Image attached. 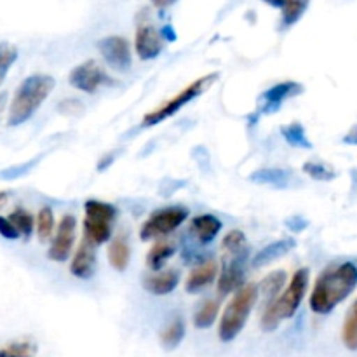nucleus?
Listing matches in <instances>:
<instances>
[{
	"mask_svg": "<svg viewBox=\"0 0 357 357\" xmlns=\"http://www.w3.org/2000/svg\"><path fill=\"white\" fill-rule=\"evenodd\" d=\"M357 288V265L354 261H342L330 265L321 272L314 282L309 305L314 314L326 316L337 309Z\"/></svg>",
	"mask_w": 357,
	"mask_h": 357,
	"instance_id": "1",
	"label": "nucleus"
},
{
	"mask_svg": "<svg viewBox=\"0 0 357 357\" xmlns=\"http://www.w3.org/2000/svg\"><path fill=\"white\" fill-rule=\"evenodd\" d=\"M54 86L56 80L51 75L35 73V75L26 77L14 94L9 115H7V124L21 126L23 122H26L38 110V107L47 100Z\"/></svg>",
	"mask_w": 357,
	"mask_h": 357,
	"instance_id": "2",
	"label": "nucleus"
},
{
	"mask_svg": "<svg viewBox=\"0 0 357 357\" xmlns=\"http://www.w3.org/2000/svg\"><path fill=\"white\" fill-rule=\"evenodd\" d=\"M307 286H309V268H298L293 274L288 288L279 295V298L272 300L271 303L265 305L264 316H261V330L271 333L281 326L282 321L291 319L302 305Z\"/></svg>",
	"mask_w": 357,
	"mask_h": 357,
	"instance_id": "3",
	"label": "nucleus"
},
{
	"mask_svg": "<svg viewBox=\"0 0 357 357\" xmlns=\"http://www.w3.org/2000/svg\"><path fill=\"white\" fill-rule=\"evenodd\" d=\"M258 295H260V291H258V286L255 282L244 284L237 289L234 298L230 300V303L222 314V321H220L218 328L220 340L229 344V342L236 340L239 337V333L246 326V321L250 317L251 310H253L255 303H257Z\"/></svg>",
	"mask_w": 357,
	"mask_h": 357,
	"instance_id": "4",
	"label": "nucleus"
},
{
	"mask_svg": "<svg viewBox=\"0 0 357 357\" xmlns=\"http://www.w3.org/2000/svg\"><path fill=\"white\" fill-rule=\"evenodd\" d=\"M218 77H220L218 72H213V73H208V75L201 77V79L194 80L192 84H188L185 89H181L178 94H174L171 100L164 101L162 105H159V107L153 108L152 112H149V114L143 117V122H142L143 128L157 126L162 121H166V119L173 117V115L178 114L185 105H188L192 100L201 96L206 89H209V87L218 80Z\"/></svg>",
	"mask_w": 357,
	"mask_h": 357,
	"instance_id": "5",
	"label": "nucleus"
},
{
	"mask_svg": "<svg viewBox=\"0 0 357 357\" xmlns=\"http://www.w3.org/2000/svg\"><path fill=\"white\" fill-rule=\"evenodd\" d=\"M84 237L94 243L96 246L105 244L112 237V225L117 218V209L108 202L89 199L84 204Z\"/></svg>",
	"mask_w": 357,
	"mask_h": 357,
	"instance_id": "6",
	"label": "nucleus"
},
{
	"mask_svg": "<svg viewBox=\"0 0 357 357\" xmlns=\"http://www.w3.org/2000/svg\"><path fill=\"white\" fill-rule=\"evenodd\" d=\"M188 218V209L183 206H171V208L157 209L153 211L139 229L142 241L159 239L174 232L185 220Z\"/></svg>",
	"mask_w": 357,
	"mask_h": 357,
	"instance_id": "7",
	"label": "nucleus"
},
{
	"mask_svg": "<svg viewBox=\"0 0 357 357\" xmlns=\"http://www.w3.org/2000/svg\"><path fill=\"white\" fill-rule=\"evenodd\" d=\"M70 84L82 93L94 94L103 86H114L115 79H112L94 59H87L70 72Z\"/></svg>",
	"mask_w": 357,
	"mask_h": 357,
	"instance_id": "8",
	"label": "nucleus"
},
{
	"mask_svg": "<svg viewBox=\"0 0 357 357\" xmlns=\"http://www.w3.org/2000/svg\"><path fill=\"white\" fill-rule=\"evenodd\" d=\"M248 250L237 253H223L222 274L218 278V295L227 296L244 286Z\"/></svg>",
	"mask_w": 357,
	"mask_h": 357,
	"instance_id": "9",
	"label": "nucleus"
},
{
	"mask_svg": "<svg viewBox=\"0 0 357 357\" xmlns=\"http://www.w3.org/2000/svg\"><path fill=\"white\" fill-rule=\"evenodd\" d=\"M98 49H100L101 56L105 61L119 72H128L132 65L131 58V47L129 42L124 37L119 35H112V37H105L98 42Z\"/></svg>",
	"mask_w": 357,
	"mask_h": 357,
	"instance_id": "10",
	"label": "nucleus"
},
{
	"mask_svg": "<svg viewBox=\"0 0 357 357\" xmlns=\"http://www.w3.org/2000/svg\"><path fill=\"white\" fill-rule=\"evenodd\" d=\"M75 234H77L75 216L65 215L61 218V222H59L54 239H52L51 248H49L47 251L49 260L58 261V264H63V261L68 260L70 253H72L73 243H75Z\"/></svg>",
	"mask_w": 357,
	"mask_h": 357,
	"instance_id": "11",
	"label": "nucleus"
},
{
	"mask_svg": "<svg viewBox=\"0 0 357 357\" xmlns=\"http://www.w3.org/2000/svg\"><path fill=\"white\" fill-rule=\"evenodd\" d=\"M303 89L305 87L300 82H296V80H286V82L275 84V86H272L271 89H267L260 96V112L261 114H274V112H278L282 107L286 100L298 96V94L303 93Z\"/></svg>",
	"mask_w": 357,
	"mask_h": 357,
	"instance_id": "12",
	"label": "nucleus"
},
{
	"mask_svg": "<svg viewBox=\"0 0 357 357\" xmlns=\"http://www.w3.org/2000/svg\"><path fill=\"white\" fill-rule=\"evenodd\" d=\"M135 47L138 52L139 59L149 61V59L157 58L162 52L164 42L162 35L157 31V28L150 23H139L136 28Z\"/></svg>",
	"mask_w": 357,
	"mask_h": 357,
	"instance_id": "13",
	"label": "nucleus"
},
{
	"mask_svg": "<svg viewBox=\"0 0 357 357\" xmlns=\"http://www.w3.org/2000/svg\"><path fill=\"white\" fill-rule=\"evenodd\" d=\"M94 267H96V244L84 237L77 248L75 255H73L70 272L77 279H91L94 274Z\"/></svg>",
	"mask_w": 357,
	"mask_h": 357,
	"instance_id": "14",
	"label": "nucleus"
},
{
	"mask_svg": "<svg viewBox=\"0 0 357 357\" xmlns=\"http://www.w3.org/2000/svg\"><path fill=\"white\" fill-rule=\"evenodd\" d=\"M178 282H180V272L176 268H169L166 272H157V274H150L143 279V288L145 291L152 293V295L164 296L169 295L176 289Z\"/></svg>",
	"mask_w": 357,
	"mask_h": 357,
	"instance_id": "15",
	"label": "nucleus"
},
{
	"mask_svg": "<svg viewBox=\"0 0 357 357\" xmlns=\"http://www.w3.org/2000/svg\"><path fill=\"white\" fill-rule=\"evenodd\" d=\"M216 278H218V264L215 260H206L190 272L185 282V289L187 293H199L208 288Z\"/></svg>",
	"mask_w": 357,
	"mask_h": 357,
	"instance_id": "16",
	"label": "nucleus"
},
{
	"mask_svg": "<svg viewBox=\"0 0 357 357\" xmlns=\"http://www.w3.org/2000/svg\"><path fill=\"white\" fill-rule=\"evenodd\" d=\"M222 230V222L215 215H199L190 222V232L201 244H209Z\"/></svg>",
	"mask_w": 357,
	"mask_h": 357,
	"instance_id": "17",
	"label": "nucleus"
},
{
	"mask_svg": "<svg viewBox=\"0 0 357 357\" xmlns=\"http://www.w3.org/2000/svg\"><path fill=\"white\" fill-rule=\"evenodd\" d=\"M265 3L281 9V23L284 28L298 23L300 17L305 14L309 7V0H264Z\"/></svg>",
	"mask_w": 357,
	"mask_h": 357,
	"instance_id": "18",
	"label": "nucleus"
},
{
	"mask_svg": "<svg viewBox=\"0 0 357 357\" xmlns=\"http://www.w3.org/2000/svg\"><path fill=\"white\" fill-rule=\"evenodd\" d=\"M295 246L296 243L295 239H291V237H286V239H279L275 241V243H271L268 246H265L264 250L258 251L257 257L253 258V267L258 268V267H264V265L272 264V261L278 260V258L288 255Z\"/></svg>",
	"mask_w": 357,
	"mask_h": 357,
	"instance_id": "19",
	"label": "nucleus"
},
{
	"mask_svg": "<svg viewBox=\"0 0 357 357\" xmlns=\"http://www.w3.org/2000/svg\"><path fill=\"white\" fill-rule=\"evenodd\" d=\"M251 181L258 185H271L275 188H286L291 181V173L281 167H265V169H258L251 173Z\"/></svg>",
	"mask_w": 357,
	"mask_h": 357,
	"instance_id": "20",
	"label": "nucleus"
},
{
	"mask_svg": "<svg viewBox=\"0 0 357 357\" xmlns=\"http://www.w3.org/2000/svg\"><path fill=\"white\" fill-rule=\"evenodd\" d=\"M108 260L117 272H124L129 267L131 260V248L126 236H117L108 248Z\"/></svg>",
	"mask_w": 357,
	"mask_h": 357,
	"instance_id": "21",
	"label": "nucleus"
},
{
	"mask_svg": "<svg viewBox=\"0 0 357 357\" xmlns=\"http://www.w3.org/2000/svg\"><path fill=\"white\" fill-rule=\"evenodd\" d=\"M174 251H176V248H174L173 243H169V241H157L150 248L149 253H146V265L152 271H160L164 267V264L173 257Z\"/></svg>",
	"mask_w": 357,
	"mask_h": 357,
	"instance_id": "22",
	"label": "nucleus"
},
{
	"mask_svg": "<svg viewBox=\"0 0 357 357\" xmlns=\"http://www.w3.org/2000/svg\"><path fill=\"white\" fill-rule=\"evenodd\" d=\"M185 338V323L181 317H174L162 331H160V345L166 351H174Z\"/></svg>",
	"mask_w": 357,
	"mask_h": 357,
	"instance_id": "23",
	"label": "nucleus"
},
{
	"mask_svg": "<svg viewBox=\"0 0 357 357\" xmlns=\"http://www.w3.org/2000/svg\"><path fill=\"white\" fill-rule=\"evenodd\" d=\"M286 272L284 271H275L272 274H268L264 281L258 286V291L264 295V298L267 300V303H271L272 300L278 298V295L281 293V289L286 284Z\"/></svg>",
	"mask_w": 357,
	"mask_h": 357,
	"instance_id": "24",
	"label": "nucleus"
},
{
	"mask_svg": "<svg viewBox=\"0 0 357 357\" xmlns=\"http://www.w3.org/2000/svg\"><path fill=\"white\" fill-rule=\"evenodd\" d=\"M220 312V303L218 300H204V302L199 305L197 312L194 316V326L199 330H208L215 324L216 317Z\"/></svg>",
	"mask_w": 357,
	"mask_h": 357,
	"instance_id": "25",
	"label": "nucleus"
},
{
	"mask_svg": "<svg viewBox=\"0 0 357 357\" xmlns=\"http://www.w3.org/2000/svg\"><path fill=\"white\" fill-rule=\"evenodd\" d=\"M281 135L286 142L291 146H296V149H312V143L307 138V132L303 129V126L300 122H291L288 126H282Z\"/></svg>",
	"mask_w": 357,
	"mask_h": 357,
	"instance_id": "26",
	"label": "nucleus"
},
{
	"mask_svg": "<svg viewBox=\"0 0 357 357\" xmlns=\"http://www.w3.org/2000/svg\"><path fill=\"white\" fill-rule=\"evenodd\" d=\"M52 232H54V213L49 206L38 211L37 215V236L40 243H47L51 239Z\"/></svg>",
	"mask_w": 357,
	"mask_h": 357,
	"instance_id": "27",
	"label": "nucleus"
},
{
	"mask_svg": "<svg viewBox=\"0 0 357 357\" xmlns=\"http://www.w3.org/2000/svg\"><path fill=\"white\" fill-rule=\"evenodd\" d=\"M16 59H17L16 45L9 44V42H2V44H0V86L3 84L10 66L16 63Z\"/></svg>",
	"mask_w": 357,
	"mask_h": 357,
	"instance_id": "28",
	"label": "nucleus"
},
{
	"mask_svg": "<svg viewBox=\"0 0 357 357\" xmlns=\"http://www.w3.org/2000/svg\"><path fill=\"white\" fill-rule=\"evenodd\" d=\"M9 220L14 223V227H16L21 236L26 237V239L31 236V232H33V216L30 213L17 208L10 213Z\"/></svg>",
	"mask_w": 357,
	"mask_h": 357,
	"instance_id": "29",
	"label": "nucleus"
},
{
	"mask_svg": "<svg viewBox=\"0 0 357 357\" xmlns=\"http://www.w3.org/2000/svg\"><path fill=\"white\" fill-rule=\"evenodd\" d=\"M248 250L246 236L241 230H230L222 241L223 253H237V251Z\"/></svg>",
	"mask_w": 357,
	"mask_h": 357,
	"instance_id": "30",
	"label": "nucleus"
},
{
	"mask_svg": "<svg viewBox=\"0 0 357 357\" xmlns=\"http://www.w3.org/2000/svg\"><path fill=\"white\" fill-rule=\"evenodd\" d=\"M303 171H305L310 178L321 181H330L337 176L333 167H330L324 162H305L303 164Z\"/></svg>",
	"mask_w": 357,
	"mask_h": 357,
	"instance_id": "31",
	"label": "nucleus"
},
{
	"mask_svg": "<svg viewBox=\"0 0 357 357\" xmlns=\"http://www.w3.org/2000/svg\"><path fill=\"white\" fill-rule=\"evenodd\" d=\"M342 340L349 351H357V317L352 314H347L342 330Z\"/></svg>",
	"mask_w": 357,
	"mask_h": 357,
	"instance_id": "32",
	"label": "nucleus"
},
{
	"mask_svg": "<svg viewBox=\"0 0 357 357\" xmlns=\"http://www.w3.org/2000/svg\"><path fill=\"white\" fill-rule=\"evenodd\" d=\"M35 351L37 347L30 342H17L0 349V357H33Z\"/></svg>",
	"mask_w": 357,
	"mask_h": 357,
	"instance_id": "33",
	"label": "nucleus"
},
{
	"mask_svg": "<svg viewBox=\"0 0 357 357\" xmlns=\"http://www.w3.org/2000/svg\"><path fill=\"white\" fill-rule=\"evenodd\" d=\"M0 236L6 237V239H17L21 236L16 227H14V223L9 220V216L7 218L0 216Z\"/></svg>",
	"mask_w": 357,
	"mask_h": 357,
	"instance_id": "34",
	"label": "nucleus"
},
{
	"mask_svg": "<svg viewBox=\"0 0 357 357\" xmlns=\"http://www.w3.org/2000/svg\"><path fill=\"white\" fill-rule=\"evenodd\" d=\"M61 105L63 107H68V108H63V110H59V112H63V114H79V112L84 108L77 100H66V101H63Z\"/></svg>",
	"mask_w": 357,
	"mask_h": 357,
	"instance_id": "35",
	"label": "nucleus"
},
{
	"mask_svg": "<svg viewBox=\"0 0 357 357\" xmlns=\"http://www.w3.org/2000/svg\"><path fill=\"white\" fill-rule=\"evenodd\" d=\"M286 227H288L291 232H302V230L307 227V222L302 218H289L288 222H286Z\"/></svg>",
	"mask_w": 357,
	"mask_h": 357,
	"instance_id": "36",
	"label": "nucleus"
},
{
	"mask_svg": "<svg viewBox=\"0 0 357 357\" xmlns=\"http://www.w3.org/2000/svg\"><path fill=\"white\" fill-rule=\"evenodd\" d=\"M344 143H347V145H354V146L357 145V126H354V128L345 135Z\"/></svg>",
	"mask_w": 357,
	"mask_h": 357,
	"instance_id": "37",
	"label": "nucleus"
},
{
	"mask_svg": "<svg viewBox=\"0 0 357 357\" xmlns=\"http://www.w3.org/2000/svg\"><path fill=\"white\" fill-rule=\"evenodd\" d=\"M162 38H167L169 42L176 40V33H174V30L171 24H166V26L162 28Z\"/></svg>",
	"mask_w": 357,
	"mask_h": 357,
	"instance_id": "38",
	"label": "nucleus"
},
{
	"mask_svg": "<svg viewBox=\"0 0 357 357\" xmlns=\"http://www.w3.org/2000/svg\"><path fill=\"white\" fill-rule=\"evenodd\" d=\"M176 0H153V6L159 7V9H166V7H169L171 3H174Z\"/></svg>",
	"mask_w": 357,
	"mask_h": 357,
	"instance_id": "39",
	"label": "nucleus"
},
{
	"mask_svg": "<svg viewBox=\"0 0 357 357\" xmlns=\"http://www.w3.org/2000/svg\"><path fill=\"white\" fill-rule=\"evenodd\" d=\"M6 101H7V93H0V114L6 108Z\"/></svg>",
	"mask_w": 357,
	"mask_h": 357,
	"instance_id": "40",
	"label": "nucleus"
},
{
	"mask_svg": "<svg viewBox=\"0 0 357 357\" xmlns=\"http://www.w3.org/2000/svg\"><path fill=\"white\" fill-rule=\"evenodd\" d=\"M349 314H352V316L357 317V298H356L354 305H352V307H351V310H349Z\"/></svg>",
	"mask_w": 357,
	"mask_h": 357,
	"instance_id": "41",
	"label": "nucleus"
},
{
	"mask_svg": "<svg viewBox=\"0 0 357 357\" xmlns=\"http://www.w3.org/2000/svg\"><path fill=\"white\" fill-rule=\"evenodd\" d=\"M6 197H7V194H6V192H0V202H2V201H6Z\"/></svg>",
	"mask_w": 357,
	"mask_h": 357,
	"instance_id": "42",
	"label": "nucleus"
},
{
	"mask_svg": "<svg viewBox=\"0 0 357 357\" xmlns=\"http://www.w3.org/2000/svg\"><path fill=\"white\" fill-rule=\"evenodd\" d=\"M356 181H357V174H356Z\"/></svg>",
	"mask_w": 357,
	"mask_h": 357,
	"instance_id": "43",
	"label": "nucleus"
}]
</instances>
